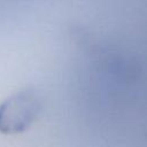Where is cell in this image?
Wrapping results in <instances>:
<instances>
[{"instance_id":"obj_1","label":"cell","mask_w":147,"mask_h":147,"mask_svg":"<svg viewBox=\"0 0 147 147\" xmlns=\"http://www.w3.org/2000/svg\"><path fill=\"white\" fill-rule=\"evenodd\" d=\"M42 100L33 87L15 92L0 103V132L5 134L22 133L38 119Z\"/></svg>"}]
</instances>
